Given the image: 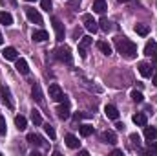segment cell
<instances>
[{
	"mask_svg": "<svg viewBox=\"0 0 157 156\" xmlns=\"http://www.w3.org/2000/svg\"><path fill=\"white\" fill-rule=\"evenodd\" d=\"M115 48L124 59H135L137 57V44L132 42L128 37H117L115 39Z\"/></svg>",
	"mask_w": 157,
	"mask_h": 156,
	"instance_id": "6da1fadb",
	"label": "cell"
},
{
	"mask_svg": "<svg viewBox=\"0 0 157 156\" xmlns=\"http://www.w3.org/2000/svg\"><path fill=\"white\" fill-rule=\"evenodd\" d=\"M55 57L60 61V63H66V64H71L73 63V55H71V50L68 46H59L55 50Z\"/></svg>",
	"mask_w": 157,
	"mask_h": 156,
	"instance_id": "7a4b0ae2",
	"label": "cell"
},
{
	"mask_svg": "<svg viewBox=\"0 0 157 156\" xmlns=\"http://www.w3.org/2000/svg\"><path fill=\"white\" fill-rule=\"evenodd\" d=\"M49 97H51L53 101H57V103L66 101V96H64V92L60 90L59 84H49Z\"/></svg>",
	"mask_w": 157,
	"mask_h": 156,
	"instance_id": "3957f363",
	"label": "cell"
},
{
	"mask_svg": "<svg viewBox=\"0 0 157 156\" xmlns=\"http://www.w3.org/2000/svg\"><path fill=\"white\" fill-rule=\"evenodd\" d=\"M0 97H2V103H4L9 110L15 109V103H13V97H11V92H9L7 86H0Z\"/></svg>",
	"mask_w": 157,
	"mask_h": 156,
	"instance_id": "277c9868",
	"label": "cell"
},
{
	"mask_svg": "<svg viewBox=\"0 0 157 156\" xmlns=\"http://www.w3.org/2000/svg\"><path fill=\"white\" fill-rule=\"evenodd\" d=\"M51 24H53V30H55V35H57V40L62 42L64 40V24L60 22V18L53 17L51 18Z\"/></svg>",
	"mask_w": 157,
	"mask_h": 156,
	"instance_id": "5b68a950",
	"label": "cell"
},
{
	"mask_svg": "<svg viewBox=\"0 0 157 156\" xmlns=\"http://www.w3.org/2000/svg\"><path fill=\"white\" fill-rule=\"evenodd\" d=\"M91 42H93V39L91 37H82L80 39V42H78V55L82 57V59H86V51H88V48L91 46Z\"/></svg>",
	"mask_w": 157,
	"mask_h": 156,
	"instance_id": "8992f818",
	"label": "cell"
},
{
	"mask_svg": "<svg viewBox=\"0 0 157 156\" xmlns=\"http://www.w3.org/2000/svg\"><path fill=\"white\" fill-rule=\"evenodd\" d=\"M82 22H84V26H86V30L90 31V33H95L97 30H99V26H97V22L93 20V17L91 15H82Z\"/></svg>",
	"mask_w": 157,
	"mask_h": 156,
	"instance_id": "52a82bcc",
	"label": "cell"
},
{
	"mask_svg": "<svg viewBox=\"0 0 157 156\" xmlns=\"http://www.w3.org/2000/svg\"><path fill=\"white\" fill-rule=\"evenodd\" d=\"M26 17L31 22H35V24H42V15H40L37 9H33V7H26Z\"/></svg>",
	"mask_w": 157,
	"mask_h": 156,
	"instance_id": "ba28073f",
	"label": "cell"
},
{
	"mask_svg": "<svg viewBox=\"0 0 157 156\" xmlns=\"http://www.w3.org/2000/svg\"><path fill=\"white\" fill-rule=\"evenodd\" d=\"M101 138H102L104 143H110V145H115V143H117V136H115L113 130H104Z\"/></svg>",
	"mask_w": 157,
	"mask_h": 156,
	"instance_id": "9c48e42d",
	"label": "cell"
},
{
	"mask_svg": "<svg viewBox=\"0 0 157 156\" xmlns=\"http://www.w3.org/2000/svg\"><path fill=\"white\" fill-rule=\"evenodd\" d=\"M144 55H148V57H155L157 55V42L155 40H148L146 42V46H144Z\"/></svg>",
	"mask_w": 157,
	"mask_h": 156,
	"instance_id": "30bf717a",
	"label": "cell"
},
{
	"mask_svg": "<svg viewBox=\"0 0 157 156\" xmlns=\"http://www.w3.org/2000/svg\"><path fill=\"white\" fill-rule=\"evenodd\" d=\"M2 55H4V59H6V61H17V50H15V48H11V46L4 48V50H2Z\"/></svg>",
	"mask_w": 157,
	"mask_h": 156,
	"instance_id": "8fae6325",
	"label": "cell"
},
{
	"mask_svg": "<svg viewBox=\"0 0 157 156\" xmlns=\"http://www.w3.org/2000/svg\"><path fill=\"white\" fill-rule=\"evenodd\" d=\"M64 142H66V145H68L70 149H78V145H80L78 138H77V136H73V134H66Z\"/></svg>",
	"mask_w": 157,
	"mask_h": 156,
	"instance_id": "7c38bea8",
	"label": "cell"
},
{
	"mask_svg": "<svg viewBox=\"0 0 157 156\" xmlns=\"http://www.w3.org/2000/svg\"><path fill=\"white\" fill-rule=\"evenodd\" d=\"M31 39L35 40V42H44V40L49 39V35H48V31H44V30H35L33 35H31Z\"/></svg>",
	"mask_w": 157,
	"mask_h": 156,
	"instance_id": "4fadbf2b",
	"label": "cell"
},
{
	"mask_svg": "<svg viewBox=\"0 0 157 156\" xmlns=\"http://www.w3.org/2000/svg\"><path fill=\"white\" fill-rule=\"evenodd\" d=\"M15 68H17V72H20V74H29V66H28V63H26V59H17V64H15Z\"/></svg>",
	"mask_w": 157,
	"mask_h": 156,
	"instance_id": "5bb4252c",
	"label": "cell"
},
{
	"mask_svg": "<svg viewBox=\"0 0 157 156\" xmlns=\"http://www.w3.org/2000/svg\"><path fill=\"white\" fill-rule=\"evenodd\" d=\"M31 96H33V99L37 101V103H42V90H40V84L39 83H35L33 86H31Z\"/></svg>",
	"mask_w": 157,
	"mask_h": 156,
	"instance_id": "9a60e30c",
	"label": "cell"
},
{
	"mask_svg": "<svg viewBox=\"0 0 157 156\" xmlns=\"http://www.w3.org/2000/svg\"><path fill=\"white\" fill-rule=\"evenodd\" d=\"M139 74L143 77H152V66L148 63H139Z\"/></svg>",
	"mask_w": 157,
	"mask_h": 156,
	"instance_id": "2e32d148",
	"label": "cell"
},
{
	"mask_svg": "<svg viewBox=\"0 0 157 156\" xmlns=\"http://www.w3.org/2000/svg\"><path fill=\"white\" fill-rule=\"evenodd\" d=\"M104 114L110 117V119H119V110L113 105H106V107H104Z\"/></svg>",
	"mask_w": 157,
	"mask_h": 156,
	"instance_id": "e0dca14e",
	"label": "cell"
},
{
	"mask_svg": "<svg viewBox=\"0 0 157 156\" xmlns=\"http://www.w3.org/2000/svg\"><path fill=\"white\" fill-rule=\"evenodd\" d=\"M57 116L60 117V119H68L70 117V107H68V103H64V105H60L57 109Z\"/></svg>",
	"mask_w": 157,
	"mask_h": 156,
	"instance_id": "ac0fdd59",
	"label": "cell"
},
{
	"mask_svg": "<svg viewBox=\"0 0 157 156\" xmlns=\"http://www.w3.org/2000/svg\"><path fill=\"white\" fill-rule=\"evenodd\" d=\"M132 119H133V123H135V125H139V127H146V123H148L146 114H141V112H139V114H133Z\"/></svg>",
	"mask_w": 157,
	"mask_h": 156,
	"instance_id": "d6986e66",
	"label": "cell"
},
{
	"mask_svg": "<svg viewBox=\"0 0 157 156\" xmlns=\"http://www.w3.org/2000/svg\"><path fill=\"white\" fill-rule=\"evenodd\" d=\"M144 138L148 142H154L157 138V129L155 127H144Z\"/></svg>",
	"mask_w": 157,
	"mask_h": 156,
	"instance_id": "ffe728a7",
	"label": "cell"
},
{
	"mask_svg": "<svg viewBox=\"0 0 157 156\" xmlns=\"http://www.w3.org/2000/svg\"><path fill=\"white\" fill-rule=\"evenodd\" d=\"M0 24H4V26H11V24H13V17H11V13H7V11H0Z\"/></svg>",
	"mask_w": 157,
	"mask_h": 156,
	"instance_id": "44dd1931",
	"label": "cell"
},
{
	"mask_svg": "<svg viewBox=\"0 0 157 156\" xmlns=\"http://www.w3.org/2000/svg\"><path fill=\"white\" fill-rule=\"evenodd\" d=\"M97 48H99L104 55H112V46H110L106 40H99V42H97Z\"/></svg>",
	"mask_w": 157,
	"mask_h": 156,
	"instance_id": "7402d4cb",
	"label": "cell"
},
{
	"mask_svg": "<svg viewBox=\"0 0 157 156\" xmlns=\"http://www.w3.org/2000/svg\"><path fill=\"white\" fill-rule=\"evenodd\" d=\"M91 9H93L95 13H101V15H102V13L106 11V2H104V0H95Z\"/></svg>",
	"mask_w": 157,
	"mask_h": 156,
	"instance_id": "603a6c76",
	"label": "cell"
},
{
	"mask_svg": "<svg viewBox=\"0 0 157 156\" xmlns=\"http://www.w3.org/2000/svg\"><path fill=\"white\" fill-rule=\"evenodd\" d=\"M78 132H80V136L88 138V136L93 134V127H91V125H80V127H78Z\"/></svg>",
	"mask_w": 157,
	"mask_h": 156,
	"instance_id": "cb8c5ba5",
	"label": "cell"
},
{
	"mask_svg": "<svg viewBox=\"0 0 157 156\" xmlns=\"http://www.w3.org/2000/svg\"><path fill=\"white\" fill-rule=\"evenodd\" d=\"M15 125H17L18 130H24L26 125H28V119H26L24 116H15Z\"/></svg>",
	"mask_w": 157,
	"mask_h": 156,
	"instance_id": "d4e9b609",
	"label": "cell"
},
{
	"mask_svg": "<svg viewBox=\"0 0 157 156\" xmlns=\"http://www.w3.org/2000/svg\"><path fill=\"white\" fill-rule=\"evenodd\" d=\"M135 31H137L141 37H146V35L150 33V28H148L146 24H137V26H135Z\"/></svg>",
	"mask_w": 157,
	"mask_h": 156,
	"instance_id": "484cf974",
	"label": "cell"
},
{
	"mask_svg": "<svg viewBox=\"0 0 157 156\" xmlns=\"http://www.w3.org/2000/svg\"><path fill=\"white\" fill-rule=\"evenodd\" d=\"M28 142H29V143H33V145H42V142H44V140L40 138L39 134H33V132H31V134H28Z\"/></svg>",
	"mask_w": 157,
	"mask_h": 156,
	"instance_id": "4316f807",
	"label": "cell"
},
{
	"mask_svg": "<svg viewBox=\"0 0 157 156\" xmlns=\"http://www.w3.org/2000/svg\"><path fill=\"white\" fill-rule=\"evenodd\" d=\"M99 24H101V30H102V31H106V33H108V31L112 30V22H110V20L106 18V17H102V18L99 20Z\"/></svg>",
	"mask_w": 157,
	"mask_h": 156,
	"instance_id": "83f0119b",
	"label": "cell"
},
{
	"mask_svg": "<svg viewBox=\"0 0 157 156\" xmlns=\"http://www.w3.org/2000/svg\"><path fill=\"white\" fill-rule=\"evenodd\" d=\"M130 97L135 101V103H143V99H144V96L139 92V90H132V94H130Z\"/></svg>",
	"mask_w": 157,
	"mask_h": 156,
	"instance_id": "f1b7e54d",
	"label": "cell"
},
{
	"mask_svg": "<svg viewBox=\"0 0 157 156\" xmlns=\"http://www.w3.org/2000/svg\"><path fill=\"white\" fill-rule=\"evenodd\" d=\"M31 121L35 125H42V116H40L39 110H31Z\"/></svg>",
	"mask_w": 157,
	"mask_h": 156,
	"instance_id": "f546056e",
	"label": "cell"
},
{
	"mask_svg": "<svg viewBox=\"0 0 157 156\" xmlns=\"http://www.w3.org/2000/svg\"><path fill=\"white\" fill-rule=\"evenodd\" d=\"M44 130H46V134H48L51 140H55V129H53L49 123H46V125H44Z\"/></svg>",
	"mask_w": 157,
	"mask_h": 156,
	"instance_id": "4dcf8cb0",
	"label": "cell"
},
{
	"mask_svg": "<svg viewBox=\"0 0 157 156\" xmlns=\"http://www.w3.org/2000/svg\"><path fill=\"white\" fill-rule=\"evenodd\" d=\"M7 132V127H6V119L0 116V136H4Z\"/></svg>",
	"mask_w": 157,
	"mask_h": 156,
	"instance_id": "1f68e13d",
	"label": "cell"
},
{
	"mask_svg": "<svg viewBox=\"0 0 157 156\" xmlns=\"http://www.w3.org/2000/svg\"><path fill=\"white\" fill-rule=\"evenodd\" d=\"M40 6H42V9L49 11L51 9V0H40Z\"/></svg>",
	"mask_w": 157,
	"mask_h": 156,
	"instance_id": "d6a6232c",
	"label": "cell"
},
{
	"mask_svg": "<svg viewBox=\"0 0 157 156\" xmlns=\"http://www.w3.org/2000/svg\"><path fill=\"white\" fill-rule=\"evenodd\" d=\"M130 140H132L133 143H137V145L141 143V136H139V134H135V132H133V134H130Z\"/></svg>",
	"mask_w": 157,
	"mask_h": 156,
	"instance_id": "836d02e7",
	"label": "cell"
},
{
	"mask_svg": "<svg viewBox=\"0 0 157 156\" xmlns=\"http://www.w3.org/2000/svg\"><path fill=\"white\" fill-rule=\"evenodd\" d=\"M150 149H152V151H155V153H157V143H152V142H150Z\"/></svg>",
	"mask_w": 157,
	"mask_h": 156,
	"instance_id": "e575fe53",
	"label": "cell"
},
{
	"mask_svg": "<svg viewBox=\"0 0 157 156\" xmlns=\"http://www.w3.org/2000/svg\"><path fill=\"white\" fill-rule=\"evenodd\" d=\"M112 154H115V156H121V154H122V151H119V149H115V151H113Z\"/></svg>",
	"mask_w": 157,
	"mask_h": 156,
	"instance_id": "d590c367",
	"label": "cell"
},
{
	"mask_svg": "<svg viewBox=\"0 0 157 156\" xmlns=\"http://www.w3.org/2000/svg\"><path fill=\"white\" fill-rule=\"evenodd\" d=\"M115 127H117V130H122V129H124V125H122V123H117Z\"/></svg>",
	"mask_w": 157,
	"mask_h": 156,
	"instance_id": "8d00e7d4",
	"label": "cell"
},
{
	"mask_svg": "<svg viewBox=\"0 0 157 156\" xmlns=\"http://www.w3.org/2000/svg\"><path fill=\"white\" fill-rule=\"evenodd\" d=\"M152 81H154V84H155V86H157V74H155V76H154V79H152Z\"/></svg>",
	"mask_w": 157,
	"mask_h": 156,
	"instance_id": "74e56055",
	"label": "cell"
},
{
	"mask_svg": "<svg viewBox=\"0 0 157 156\" xmlns=\"http://www.w3.org/2000/svg\"><path fill=\"white\" fill-rule=\"evenodd\" d=\"M2 42H4V37H2V33H0V44H2Z\"/></svg>",
	"mask_w": 157,
	"mask_h": 156,
	"instance_id": "f35d334b",
	"label": "cell"
},
{
	"mask_svg": "<svg viewBox=\"0 0 157 156\" xmlns=\"http://www.w3.org/2000/svg\"><path fill=\"white\" fill-rule=\"evenodd\" d=\"M119 2H130V0H119Z\"/></svg>",
	"mask_w": 157,
	"mask_h": 156,
	"instance_id": "ab89813d",
	"label": "cell"
},
{
	"mask_svg": "<svg viewBox=\"0 0 157 156\" xmlns=\"http://www.w3.org/2000/svg\"><path fill=\"white\" fill-rule=\"evenodd\" d=\"M26 2H35V0H26Z\"/></svg>",
	"mask_w": 157,
	"mask_h": 156,
	"instance_id": "60d3db41",
	"label": "cell"
},
{
	"mask_svg": "<svg viewBox=\"0 0 157 156\" xmlns=\"http://www.w3.org/2000/svg\"><path fill=\"white\" fill-rule=\"evenodd\" d=\"M155 68H157V59H155Z\"/></svg>",
	"mask_w": 157,
	"mask_h": 156,
	"instance_id": "b9f144b4",
	"label": "cell"
}]
</instances>
